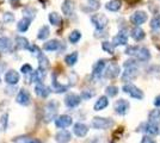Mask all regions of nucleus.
<instances>
[{
	"label": "nucleus",
	"mask_w": 160,
	"mask_h": 143,
	"mask_svg": "<svg viewBox=\"0 0 160 143\" xmlns=\"http://www.w3.org/2000/svg\"><path fill=\"white\" fill-rule=\"evenodd\" d=\"M127 53L126 54L136 59L139 62H148L151 60V51L146 47H139V45H130L127 47Z\"/></svg>",
	"instance_id": "f257e3e1"
},
{
	"label": "nucleus",
	"mask_w": 160,
	"mask_h": 143,
	"mask_svg": "<svg viewBox=\"0 0 160 143\" xmlns=\"http://www.w3.org/2000/svg\"><path fill=\"white\" fill-rule=\"evenodd\" d=\"M122 91H123L124 93H127L130 98L136 99V100H142V99L145 98L143 92H142L138 86H135L134 83H130V82H129V83H124L123 87H122Z\"/></svg>",
	"instance_id": "f03ea898"
},
{
	"label": "nucleus",
	"mask_w": 160,
	"mask_h": 143,
	"mask_svg": "<svg viewBox=\"0 0 160 143\" xmlns=\"http://www.w3.org/2000/svg\"><path fill=\"white\" fill-rule=\"evenodd\" d=\"M113 121L111 118H105V117H94L91 122L92 128L96 130H107L113 126Z\"/></svg>",
	"instance_id": "7ed1b4c3"
},
{
	"label": "nucleus",
	"mask_w": 160,
	"mask_h": 143,
	"mask_svg": "<svg viewBox=\"0 0 160 143\" xmlns=\"http://www.w3.org/2000/svg\"><path fill=\"white\" fill-rule=\"evenodd\" d=\"M138 131H141V132H143L145 135H149V136H157V135H159L160 128L158 124L146 122V123H141V125L139 126V130H138Z\"/></svg>",
	"instance_id": "20e7f679"
},
{
	"label": "nucleus",
	"mask_w": 160,
	"mask_h": 143,
	"mask_svg": "<svg viewBox=\"0 0 160 143\" xmlns=\"http://www.w3.org/2000/svg\"><path fill=\"white\" fill-rule=\"evenodd\" d=\"M91 23L94 25L96 30H104L109 24V19L105 14L96 13L91 16Z\"/></svg>",
	"instance_id": "39448f33"
},
{
	"label": "nucleus",
	"mask_w": 160,
	"mask_h": 143,
	"mask_svg": "<svg viewBox=\"0 0 160 143\" xmlns=\"http://www.w3.org/2000/svg\"><path fill=\"white\" fill-rule=\"evenodd\" d=\"M58 107H59V102L56 100H52V102H48L46 110H44V121L46 122H50L56 117Z\"/></svg>",
	"instance_id": "423d86ee"
},
{
	"label": "nucleus",
	"mask_w": 160,
	"mask_h": 143,
	"mask_svg": "<svg viewBox=\"0 0 160 143\" xmlns=\"http://www.w3.org/2000/svg\"><path fill=\"white\" fill-rule=\"evenodd\" d=\"M130 109V102L126 99H118L113 105V110L117 115L120 116H126Z\"/></svg>",
	"instance_id": "0eeeda50"
},
{
	"label": "nucleus",
	"mask_w": 160,
	"mask_h": 143,
	"mask_svg": "<svg viewBox=\"0 0 160 143\" xmlns=\"http://www.w3.org/2000/svg\"><path fill=\"white\" fill-rule=\"evenodd\" d=\"M147 19H148V16H147L145 11H136L129 18V21H130V23L133 24L134 26H140L142 24H145Z\"/></svg>",
	"instance_id": "6e6552de"
},
{
	"label": "nucleus",
	"mask_w": 160,
	"mask_h": 143,
	"mask_svg": "<svg viewBox=\"0 0 160 143\" xmlns=\"http://www.w3.org/2000/svg\"><path fill=\"white\" fill-rule=\"evenodd\" d=\"M139 75V68L138 67H128V68H124V72L121 75V79L122 81L126 82V83H129L130 81L135 80Z\"/></svg>",
	"instance_id": "1a4fd4ad"
},
{
	"label": "nucleus",
	"mask_w": 160,
	"mask_h": 143,
	"mask_svg": "<svg viewBox=\"0 0 160 143\" xmlns=\"http://www.w3.org/2000/svg\"><path fill=\"white\" fill-rule=\"evenodd\" d=\"M121 74V68L120 66L115 62H111L107 66V68L104 70V76L108 79H115Z\"/></svg>",
	"instance_id": "9d476101"
},
{
	"label": "nucleus",
	"mask_w": 160,
	"mask_h": 143,
	"mask_svg": "<svg viewBox=\"0 0 160 143\" xmlns=\"http://www.w3.org/2000/svg\"><path fill=\"white\" fill-rule=\"evenodd\" d=\"M80 102H81V97L75 93H68V94L65 97V105L69 109H74L77 106H79Z\"/></svg>",
	"instance_id": "9b49d317"
},
{
	"label": "nucleus",
	"mask_w": 160,
	"mask_h": 143,
	"mask_svg": "<svg viewBox=\"0 0 160 143\" xmlns=\"http://www.w3.org/2000/svg\"><path fill=\"white\" fill-rule=\"evenodd\" d=\"M107 68V61L105 60H99L93 64L92 68V76L94 79H99L102 75L104 74V70Z\"/></svg>",
	"instance_id": "f8f14e48"
},
{
	"label": "nucleus",
	"mask_w": 160,
	"mask_h": 143,
	"mask_svg": "<svg viewBox=\"0 0 160 143\" xmlns=\"http://www.w3.org/2000/svg\"><path fill=\"white\" fill-rule=\"evenodd\" d=\"M72 124H73V119L68 115H61L55 119V125L59 129H66L68 126H71Z\"/></svg>",
	"instance_id": "ddd939ff"
},
{
	"label": "nucleus",
	"mask_w": 160,
	"mask_h": 143,
	"mask_svg": "<svg viewBox=\"0 0 160 143\" xmlns=\"http://www.w3.org/2000/svg\"><path fill=\"white\" fill-rule=\"evenodd\" d=\"M112 44L115 45V47H118V45H127L128 44L127 32L123 31V30H121L120 32L112 38Z\"/></svg>",
	"instance_id": "4468645a"
},
{
	"label": "nucleus",
	"mask_w": 160,
	"mask_h": 143,
	"mask_svg": "<svg viewBox=\"0 0 160 143\" xmlns=\"http://www.w3.org/2000/svg\"><path fill=\"white\" fill-rule=\"evenodd\" d=\"M30 93L28 92L27 89L22 88L18 92V94H17V98H16V102L20 104V105H23V106H27L30 104Z\"/></svg>",
	"instance_id": "2eb2a0df"
},
{
	"label": "nucleus",
	"mask_w": 160,
	"mask_h": 143,
	"mask_svg": "<svg viewBox=\"0 0 160 143\" xmlns=\"http://www.w3.org/2000/svg\"><path fill=\"white\" fill-rule=\"evenodd\" d=\"M130 37L133 38L134 41L136 42H140V41H143L145 40V37H146V32H145V30L140 26H134L132 30H130Z\"/></svg>",
	"instance_id": "dca6fc26"
},
{
	"label": "nucleus",
	"mask_w": 160,
	"mask_h": 143,
	"mask_svg": "<svg viewBox=\"0 0 160 143\" xmlns=\"http://www.w3.org/2000/svg\"><path fill=\"white\" fill-rule=\"evenodd\" d=\"M19 81V74H18V72H16L14 69H11V70H8L6 74H5V82H6L7 85H17Z\"/></svg>",
	"instance_id": "f3484780"
},
{
	"label": "nucleus",
	"mask_w": 160,
	"mask_h": 143,
	"mask_svg": "<svg viewBox=\"0 0 160 143\" xmlns=\"http://www.w3.org/2000/svg\"><path fill=\"white\" fill-rule=\"evenodd\" d=\"M50 92H52V88L46 86V85L42 83V82L37 83V85L35 86V93L38 95V97H41V98H47L48 95L50 94Z\"/></svg>",
	"instance_id": "a211bd4d"
},
{
	"label": "nucleus",
	"mask_w": 160,
	"mask_h": 143,
	"mask_svg": "<svg viewBox=\"0 0 160 143\" xmlns=\"http://www.w3.org/2000/svg\"><path fill=\"white\" fill-rule=\"evenodd\" d=\"M73 132L75 134V136L85 137L88 132V126L84 123H75L73 126Z\"/></svg>",
	"instance_id": "6ab92c4d"
},
{
	"label": "nucleus",
	"mask_w": 160,
	"mask_h": 143,
	"mask_svg": "<svg viewBox=\"0 0 160 143\" xmlns=\"http://www.w3.org/2000/svg\"><path fill=\"white\" fill-rule=\"evenodd\" d=\"M75 10V2L73 0H65L62 2V6H61V11L65 16H72Z\"/></svg>",
	"instance_id": "aec40b11"
},
{
	"label": "nucleus",
	"mask_w": 160,
	"mask_h": 143,
	"mask_svg": "<svg viewBox=\"0 0 160 143\" xmlns=\"http://www.w3.org/2000/svg\"><path fill=\"white\" fill-rule=\"evenodd\" d=\"M55 140H56V142L59 143H67L72 140V134L68 130L62 129L55 135Z\"/></svg>",
	"instance_id": "412c9836"
},
{
	"label": "nucleus",
	"mask_w": 160,
	"mask_h": 143,
	"mask_svg": "<svg viewBox=\"0 0 160 143\" xmlns=\"http://www.w3.org/2000/svg\"><path fill=\"white\" fill-rule=\"evenodd\" d=\"M46 76V69L38 68L37 70H35L31 73V76H30V81L31 82H36V83H40V82L43 81Z\"/></svg>",
	"instance_id": "4be33fe9"
},
{
	"label": "nucleus",
	"mask_w": 160,
	"mask_h": 143,
	"mask_svg": "<svg viewBox=\"0 0 160 143\" xmlns=\"http://www.w3.org/2000/svg\"><path fill=\"white\" fill-rule=\"evenodd\" d=\"M108 105H109V99H108L107 95H102L98 98V100L96 102L93 106L94 111H102V110L107 109Z\"/></svg>",
	"instance_id": "5701e85b"
},
{
	"label": "nucleus",
	"mask_w": 160,
	"mask_h": 143,
	"mask_svg": "<svg viewBox=\"0 0 160 143\" xmlns=\"http://www.w3.org/2000/svg\"><path fill=\"white\" fill-rule=\"evenodd\" d=\"M121 7H122L121 0H110L109 2L105 4V8H107L108 11H111V12H117V11H120Z\"/></svg>",
	"instance_id": "b1692460"
},
{
	"label": "nucleus",
	"mask_w": 160,
	"mask_h": 143,
	"mask_svg": "<svg viewBox=\"0 0 160 143\" xmlns=\"http://www.w3.org/2000/svg\"><path fill=\"white\" fill-rule=\"evenodd\" d=\"M60 48V42L58 40H52V41H48L43 44V49L46 51H55Z\"/></svg>",
	"instance_id": "393cba45"
},
{
	"label": "nucleus",
	"mask_w": 160,
	"mask_h": 143,
	"mask_svg": "<svg viewBox=\"0 0 160 143\" xmlns=\"http://www.w3.org/2000/svg\"><path fill=\"white\" fill-rule=\"evenodd\" d=\"M148 122L153 123V124H160V110L157 109L152 110L149 113H148Z\"/></svg>",
	"instance_id": "a878e982"
},
{
	"label": "nucleus",
	"mask_w": 160,
	"mask_h": 143,
	"mask_svg": "<svg viewBox=\"0 0 160 143\" xmlns=\"http://www.w3.org/2000/svg\"><path fill=\"white\" fill-rule=\"evenodd\" d=\"M30 23H31V19L23 17V19H20L18 21V24H17V30L19 32H25L28 29H29V26H30Z\"/></svg>",
	"instance_id": "bb28decb"
},
{
	"label": "nucleus",
	"mask_w": 160,
	"mask_h": 143,
	"mask_svg": "<svg viewBox=\"0 0 160 143\" xmlns=\"http://www.w3.org/2000/svg\"><path fill=\"white\" fill-rule=\"evenodd\" d=\"M14 43H16V47L18 48V49H28V48L30 47L29 41L25 37H23V36H17L16 40H14Z\"/></svg>",
	"instance_id": "cd10ccee"
},
{
	"label": "nucleus",
	"mask_w": 160,
	"mask_h": 143,
	"mask_svg": "<svg viewBox=\"0 0 160 143\" xmlns=\"http://www.w3.org/2000/svg\"><path fill=\"white\" fill-rule=\"evenodd\" d=\"M48 19L50 21V24L55 25V26L61 25V23H62V18H61V16L58 12H52V13L48 16Z\"/></svg>",
	"instance_id": "c85d7f7f"
},
{
	"label": "nucleus",
	"mask_w": 160,
	"mask_h": 143,
	"mask_svg": "<svg viewBox=\"0 0 160 143\" xmlns=\"http://www.w3.org/2000/svg\"><path fill=\"white\" fill-rule=\"evenodd\" d=\"M78 57H79V55L77 51H73V53H71V54H68L65 57V62H66L67 66H74L77 62H78Z\"/></svg>",
	"instance_id": "c756f323"
},
{
	"label": "nucleus",
	"mask_w": 160,
	"mask_h": 143,
	"mask_svg": "<svg viewBox=\"0 0 160 143\" xmlns=\"http://www.w3.org/2000/svg\"><path fill=\"white\" fill-rule=\"evenodd\" d=\"M49 35H50V29H49V26H48V25H43V26L38 30L37 38H38V40H42V41H44V40H47L48 37H49Z\"/></svg>",
	"instance_id": "7c9ffc66"
},
{
	"label": "nucleus",
	"mask_w": 160,
	"mask_h": 143,
	"mask_svg": "<svg viewBox=\"0 0 160 143\" xmlns=\"http://www.w3.org/2000/svg\"><path fill=\"white\" fill-rule=\"evenodd\" d=\"M53 89L56 93H63V92L67 91V86H63V85L59 83L58 80H56V75L55 74H54V79H53Z\"/></svg>",
	"instance_id": "2f4dec72"
},
{
	"label": "nucleus",
	"mask_w": 160,
	"mask_h": 143,
	"mask_svg": "<svg viewBox=\"0 0 160 143\" xmlns=\"http://www.w3.org/2000/svg\"><path fill=\"white\" fill-rule=\"evenodd\" d=\"M102 49H103L105 53H108V54H110V55L115 54V45L112 44V42L104 41L102 43Z\"/></svg>",
	"instance_id": "473e14b6"
},
{
	"label": "nucleus",
	"mask_w": 160,
	"mask_h": 143,
	"mask_svg": "<svg viewBox=\"0 0 160 143\" xmlns=\"http://www.w3.org/2000/svg\"><path fill=\"white\" fill-rule=\"evenodd\" d=\"M36 8H33L31 6H27L24 7V10H23V14H24V17L25 18H29V19H33L35 18V16H36Z\"/></svg>",
	"instance_id": "72a5a7b5"
},
{
	"label": "nucleus",
	"mask_w": 160,
	"mask_h": 143,
	"mask_svg": "<svg viewBox=\"0 0 160 143\" xmlns=\"http://www.w3.org/2000/svg\"><path fill=\"white\" fill-rule=\"evenodd\" d=\"M80 38H81V32H80L79 30H73V31L69 34V37H68V40H69V42H71L72 44L78 43V42L80 41Z\"/></svg>",
	"instance_id": "f704fd0d"
},
{
	"label": "nucleus",
	"mask_w": 160,
	"mask_h": 143,
	"mask_svg": "<svg viewBox=\"0 0 160 143\" xmlns=\"http://www.w3.org/2000/svg\"><path fill=\"white\" fill-rule=\"evenodd\" d=\"M149 26L152 30H160V13L155 14L149 21Z\"/></svg>",
	"instance_id": "c9c22d12"
},
{
	"label": "nucleus",
	"mask_w": 160,
	"mask_h": 143,
	"mask_svg": "<svg viewBox=\"0 0 160 143\" xmlns=\"http://www.w3.org/2000/svg\"><path fill=\"white\" fill-rule=\"evenodd\" d=\"M118 92H120V89L117 86H115V85H110V86H108L107 88H105V93H107L108 97H116V95L118 94Z\"/></svg>",
	"instance_id": "e433bc0d"
},
{
	"label": "nucleus",
	"mask_w": 160,
	"mask_h": 143,
	"mask_svg": "<svg viewBox=\"0 0 160 143\" xmlns=\"http://www.w3.org/2000/svg\"><path fill=\"white\" fill-rule=\"evenodd\" d=\"M148 74H151L152 76L157 78V79H160V66L159 64H155V66H151L149 68L147 69Z\"/></svg>",
	"instance_id": "4c0bfd02"
},
{
	"label": "nucleus",
	"mask_w": 160,
	"mask_h": 143,
	"mask_svg": "<svg viewBox=\"0 0 160 143\" xmlns=\"http://www.w3.org/2000/svg\"><path fill=\"white\" fill-rule=\"evenodd\" d=\"M11 44H12V42L8 37L0 35V49H8L11 47Z\"/></svg>",
	"instance_id": "58836bf2"
},
{
	"label": "nucleus",
	"mask_w": 160,
	"mask_h": 143,
	"mask_svg": "<svg viewBox=\"0 0 160 143\" xmlns=\"http://www.w3.org/2000/svg\"><path fill=\"white\" fill-rule=\"evenodd\" d=\"M38 61H40V68L46 69L49 67V60H48V57L44 54L41 53L40 56H38Z\"/></svg>",
	"instance_id": "ea45409f"
},
{
	"label": "nucleus",
	"mask_w": 160,
	"mask_h": 143,
	"mask_svg": "<svg viewBox=\"0 0 160 143\" xmlns=\"http://www.w3.org/2000/svg\"><path fill=\"white\" fill-rule=\"evenodd\" d=\"M94 91H92V89H84L82 92H81V94H80V97H81V99H84V100H88V99H91L92 97H94Z\"/></svg>",
	"instance_id": "a19ab883"
},
{
	"label": "nucleus",
	"mask_w": 160,
	"mask_h": 143,
	"mask_svg": "<svg viewBox=\"0 0 160 143\" xmlns=\"http://www.w3.org/2000/svg\"><path fill=\"white\" fill-rule=\"evenodd\" d=\"M2 21L5 23H12L14 21V16L11 12H5L2 14Z\"/></svg>",
	"instance_id": "79ce46f5"
},
{
	"label": "nucleus",
	"mask_w": 160,
	"mask_h": 143,
	"mask_svg": "<svg viewBox=\"0 0 160 143\" xmlns=\"http://www.w3.org/2000/svg\"><path fill=\"white\" fill-rule=\"evenodd\" d=\"M20 72L23 73V74H29V73H32V67L29 64V63H25V64H23L22 67H20Z\"/></svg>",
	"instance_id": "37998d69"
},
{
	"label": "nucleus",
	"mask_w": 160,
	"mask_h": 143,
	"mask_svg": "<svg viewBox=\"0 0 160 143\" xmlns=\"http://www.w3.org/2000/svg\"><path fill=\"white\" fill-rule=\"evenodd\" d=\"M30 51H31V54L33 55V56H40V54H41V50H40V48L37 47V45H35V44H32V45H30V47L28 48Z\"/></svg>",
	"instance_id": "c03bdc74"
},
{
	"label": "nucleus",
	"mask_w": 160,
	"mask_h": 143,
	"mask_svg": "<svg viewBox=\"0 0 160 143\" xmlns=\"http://www.w3.org/2000/svg\"><path fill=\"white\" fill-rule=\"evenodd\" d=\"M140 143H157V142H155V140H154L152 136H149V135H145V136L141 138Z\"/></svg>",
	"instance_id": "a18cd8bd"
},
{
	"label": "nucleus",
	"mask_w": 160,
	"mask_h": 143,
	"mask_svg": "<svg viewBox=\"0 0 160 143\" xmlns=\"http://www.w3.org/2000/svg\"><path fill=\"white\" fill-rule=\"evenodd\" d=\"M14 143H30L29 141V138L27 136H23V137H17V138H14Z\"/></svg>",
	"instance_id": "49530a36"
},
{
	"label": "nucleus",
	"mask_w": 160,
	"mask_h": 143,
	"mask_svg": "<svg viewBox=\"0 0 160 143\" xmlns=\"http://www.w3.org/2000/svg\"><path fill=\"white\" fill-rule=\"evenodd\" d=\"M108 34L104 31V30H96V32H94V37H97V38H99V37H107Z\"/></svg>",
	"instance_id": "de8ad7c7"
},
{
	"label": "nucleus",
	"mask_w": 160,
	"mask_h": 143,
	"mask_svg": "<svg viewBox=\"0 0 160 143\" xmlns=\"http://www.w3.org/2000/svg\"><path fill=\"white\" fill-rule=\"evenodd\" d=\"M0 124H1V126L5 129L7 125V113H5L4 116L1 117V121H0Z\"/></svg>",
	"instance_id": "09e8293b"
},
{
	"label": "nucleus",
	"mask_w": 160,
	"mask_h": 143,
	"mask_svg": "<svg viewBox=\"0 0 160 143\" xmlns=\"http://www.w3.org/2000/svg\"><path fill=\"white\" fill-rule=\"evenodd\" d=\"M90 143H107L104 141V137H94L92 141H90Z\"/></svg>",
	"instance_id": "8fccbe9b"
},
{
	"label": "nucleus",
	"mask_w": 160,
	"mask_h": 143,
	"mask_svg": "<svg viewBox=\"0 0 160 143\" xmlns=\"http://www.w3.org/2000/svg\"><path fill=\"white\" fill-rule=\"evenodd\" d=\"M153 104H154V106H155V107H158V109H159V107H160V94L155 97Z\"/></svg>",
	"instance_id": "3c124183"
},
{
	"label": "nucleus",
	"mask_w": 160,
	"mask_h": 143,
	"mask_svg": "<svg viewBox=\"0 0 160 143\" xmlns=\"http://www.w3.org/2000/svg\"><path fill=\"white\" fill-rule=\"evenodd\" d=\"M20 0H10V2H11V4H12V6H17V5H16V4H18V2H19Z\"/></svg>",
	"instance_id": "603ef678"
},
{
	"label": "nucleus",
	"mask_w": 160,
	"mask_h": 143,
	"mask_svg": "<svg viewBox=\"0 0 160 143\" xmlns=\"http://www.w3.org/2000/svg\"><path fill=\"white\" fill-rule=\"evenodd\" d=\"M30 143H42V142H41L40 140H31Z\"/></svg>",
	"instance_id": "864d4df0"
},
{
	"label": "nucleus",
	"mask_w": 160,
	"mask_h": 143,
	"mask_svg": "<svg viewBox=\"0 0 160 143\" xmlns=\"http://www.w3.org/2000/svg\"><path fill=\"white\" fill-rule=\"evenodd\" d=\"M94 1H98V0H88V2H94Z\"/></svg>",
	"instance_id": "5fc2aeb1"
},
{
	"label": "nucleus",
	"mask_w": 160,
	"mask_h": 143,
	"mask_svg": "<svg viewBox=\"0 0 160 143\" xmlns=\"http://www.w3.org/2000/svg\"><path fill=\"white\" fill-rule=\"evenodd\" d=\"M0 2H1V0H0Z\"/></svg>",
	"instance_id": "6e6d98bb"
},
{
	"label": "nucleus",
	"mask_w": 160,
	"mask_h": 143,
	"mask_svg": "<svg viewBox=\"0 0 160 143\" xmlns=\"http://www.w3.org/2000/svg\"><path fill=\"white\" fill-rule=\"evenodd\" d=\"M0 82H1V80H0Z\"/></svg>",
	"instance_id": "4d7b16f0"
}]
</instances>
